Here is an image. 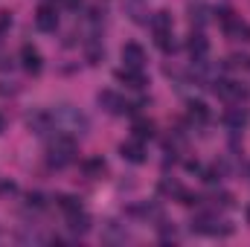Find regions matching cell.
Masks as SVG:
<instances>
[{"label":"cell","mask_w":250,"mask_h":247,"mask_svg":"<svg viewBox=\"0 0 250 247\" xmlns=\"http://www.w3.org/2000/svg\"><path fill=\"white\" fill-rule=\"evenodd\" d=\"M35 26H38L41 32H56V26H59V12H56V6H41L38 15H35Z\"/></svg>","instance_id":"obj_3"},{"label":"cell","mask_w":250,"mask_h":247,"mask_svg":"<svg viewBox=\"0 0 250 247\" xmlns=\"http://www.w3.org/2000/svg\"><path fill=\"white\" fill-rule=\"evenodd\" d=\"M248 224H250V206H248Z\"/></svg>","instance_id":"obj_18"},{"label":"cell","mask_w":250,"mask_h":247,"mask_svg":"<svg viewBox=\"0 0 250 247\" xmlns=\"http://www.w3.org/2000/svg\"><path fill=\"white\" fill-rule=\"evenodd\" d=\"M59 204H62V209L67 212V215H70V212H79V209H82V204H79L76 198H70V195H64Z\"/></svg>","instance_id":"obj_14"},{"label":"cell","mask_w":250,"mask_h":247,"mask_svg":"<svg viewBox=\"0 0 250 247\" xmlns=\"http://www.w3.org/2000/svg\"><path fill=\"white\" fill-rule=\"evenodd\" d=\"M21 64H23L26 73H41V67H44L41 53H38L32 44H23V50H21Z\"/></svg>","instance_id":"obj_6"},{"label":"cell","mask_w":250,"mask_h":247,"mask_svg":"<svg viewBox=\"0 0 250 247\" xmlns=\"http://www.w3.org/2000/svg\"><path fill=\"white\" fill-rule=\"evenodd\" d=\"M3 125H6V123H3V117H0V131H3Z\"/></svg>","instance_id":"obj_17"},{"label":"cell","mask_w":250,"mask_h":247,"mask_svg":"<svg viewBox=\"0 0 250 247\" xmlns=\"http://www.w3.org/2000/svg\"><path fill=\"white\" fill-rule=\"evenodd\" d=\"M207 50H209V44H207V38H204L201 32L189 38V53L195 56V62H198V59H204V56H207Z\"/></svg>","instance_id":"obj_9"},{"label":"cell","mask_w":250,"mask_h":247,"mask_svg":"<svg viewBox=\"0 0 250 247\" xmlns=\"http://www.w3.org/2000/svg\"><path fill=\"white\" fill-rule=\"evenodd\" d=\"M117 79L123 82L125 87H131V90L146 87V76H143V70H137V67H123V70H117Z\"/></svg>","instance_id":"obj_4"},{"label":"cell","mask_w":250,"mask_h":247,"mask_svg":"<svg viewBox=\"0 0 250 247\" xmlns=\"http://www.w3.org/2000/svg\"><path fill=\"white\" fill-rule=\"evenodd\" d=\"M73 154H76V143H73V137L70 134H56V140L50 143V163L53 166H67V163H73Z\"/></svg>","instance_id":"obj_1"},{"label":"cell","mask_w":250,"mask_h":247,"mask_svg":"<svg viewBox=\"0 0 250 247\" xmlns=\"http://www.w3.org/2000/svg\"><path fill=\"white\" fill-rule=\"evenodd\" d=\"M189 120H195V123H207V120H209L207 105H204V102H189Z\"/></svg>","instance_id":"obj_12"},{"label":"cell","mask_w":250,"mask_h":247,"mask_svg":"<svg viewBox=\"0 0 250 247\" xmlns=\"http://www.w3.org/2000/svg\"><path fill=\"white\" fill-rule=\"evenodd\" d=\"M87 227H90V218L79 209V212H70V230H76V233H87Z\"/></svg>","instance_id":"obj_11"},{"label":"cell","mask_w":250,"mask_h":247,"mask_svg":"<svg viewBox=\"0 0 250 247\" xmlns=\"http://www.w3.org/2000/svg\"><path fill=\"white\" fill-rule=\"evenodd\" d=\"M151 29H154L157 35L172 32V18H169V12H157V15L151 18Z\"/></svg>","instance_id":"obj_10"},{"label":"cell","mask_w":250,"mask_h":247,"mask_svg":"<svg viewBox=\"0 0 250 247\" xmlns=\"http://www.w3.org/2000/svg\"><path fill=\"white\" fill-rule=\"evenodd\" d=\"M134 134H137V140H146V137L154 134V125L148 123V120H137L134 123Z\"/></svg>","instance_id":"obj_13"},{"label":"cell","mask_w":250,"mask_h":247,"mask_svg":"<svg viewBox=\"0 0 250 247\" xmlns=\"http://www.w3.org/2000/svg\"><path fill=\"white\" fill-rule=\"evenodd\" d=\"M84 169H87L90 175H102V172H105V163H102V160H87Z\"/></svg>","instance_id":"obj_15"},{"label":"cell","mask_w":250,"mask_h":247,"mask_svg":"<svg viewBox=\"0 0 250 247\" xmlns=\"http://www.w3.org/2000/svg\"><path fill=\"white\" fill-rule=\"evenodd\" d=\"M123 62H125V67H137V70H143L146 67V50L140 47V44H125L123 47Z\"/></svg>","instance_id":"obj_5"},{"label":"cell","mask_w":250,"mask_h":247,"mask_svg":"<svg viewBox=\"0 0 250 247\" xmlns=\"http://www.w3.org/2000/svg\"><path fill=\"white\" fill-rule=\"evenodd\" d=\"M120 154L131 163H143L146 160V148H143V140H128L120 145Z\"/></svg>","instance_id":"obj_7"},{"label":"cell","mask_w":250,"mask_h":247,"mask_svg":"<svg viewBox=\"0 0 250 247\" xmlns=\"http://www.w3.org/2000/svg\"><path fill=\"white\" fill-rule=\"evenodd\" d=\"M62 3H67V6H79L82 0H62Z\"/></svg>","instance_id":"obj_16"},{"label":"cell","mask_w":250,"mask_h":247,"mask_svg":"<svg viewBox=\"0 0 250 247\" xmlns=\"http://www.w3.org/2000/svg\"><path fill=\"white\" fill-rule=\"evenodd\" d=\"M224 123L230 125V128H245V125L250 123V114L245 111V108H239V105H233L227 114H224Z\"/></svg>","instance_id":"obj_8"},{"label":"cell","mask_w":250,"mask_h":247,"mask_svg":"<svg viewBox=\"0 0 250 247\" xmlns=\"http://www.w3.org/2000/svg\"><path fill=\"white\" fill-rule=\"evenodd\" d=\"M215 93L224 99V102H242L245 99V87L239 82H230V79H218L215 82Z\"/></svg>","instance_id":"obj_2"}]
</instances>
